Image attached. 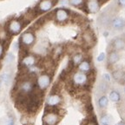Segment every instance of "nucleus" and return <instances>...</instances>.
<instances>
[{"label":"nucleus","instance_id":"bb28decb","mask_svg":"<svg viewBox=\"0 0 125 125\" xmlns=\"http://www.w3.org/2000/svg\"><path fill=\"white\" fill-rule=\"evenodd\" d=\"M15 60V56L12 52H9L6 56V62L8 63H11L13 61Z\"/></svg>","mask_w":125,"mask_h":125},{"label":"nucleus","instance_id":"1a4fd4ad","mask_svg":"<svg viewBox=\"0 0 125 125\" xmlns=\"http://www.w3.org/2000/svg\"><path fill=\"white\" fill-rule=\"evenodd\" d=\"M56 4V0H40L37 4L36 11L38 13H46L52 10Z\"/></svg>","mask_w":125,"mask_h":125},{"label":"nucleus","instance_id":"39448f33","mask_svg":"<svg viewBox=\"0 0 125 125\" xmlns=\"http://www.w3.org/2000/svg\"><path fill=\"white\" fill-rule=\"evenodd\" d=\"M36 42V35L32 31H25L21 34L20 37V43L22 46L30 48L33 46Z\"/></svg>","mask_w":125,"mask_h":125},{"label":"nucleus","instance_id":"423d86ee","mask_svg":"<svg viewBox=\"0 0 125 125\" xmlns=\"http://www.w3.org/2000/svg\"><path fill=\"white\" fill-rule=\"evenodd\" d=\"M89 77L86 73L76 71L72 76V84L75 87H85L88 85Z\"/></svg>","mask_w":125,"mask_h":125},{"label":"nucleus","instance_id":"dca6fc26","mask_svg":"<svg viewBox=\"0 0 125 125\" xmlns=\"http://www.w3.org/2000/svg\"><path fill=\"white\" fill-rule=\"evenodd\" d=\"M120 59L119 54L115 51H109V55H108V64L109 65H113L116 63Z\"/></svg>","mask_w":125,"mask_h":125},{"label":"nucleus","instance_id":"473e14b6","mask_svg":"<svg viewBox=\"0 0 125 125\" xmlns=\"http://www.w3.org/2000/svg\"><path fill=\"white\" fill-rule=\"evenodd\" d=\"M118 4L121 7H125V0H118Z\"/></svg>","mask_w":125,"mask_h":125},{"label":"nucleus","instance_id":"f257e3e1","mask_svg":"<svg viewBox=\"0 0 125 125\" xmlns=\"http://www.w3.org/2000/svg\"><path fill=\"white\" fill-rule=\"evenodd\" d=\"M35 88V83L31 79H22L18 84V91L21 96H29Z\"/></svg>","mask_w":125,"mask_h":125},{"label":"nucleus","instance_id":"aec40b11","mask_svg":"<svg viewBox=\"0 0 125 125\" xmlns=\"http://www.w3.org/2000/svg\"><path fill=\"white\" fill-rule=\"evenodd\" d=\"M108 104H109V99L106 96H102L98 100V106L101 109L106 108L108 106Z\"/></svg>","mask_w":125,"mask_h":125},{"label":"nucleus","instance_id":"20e7f679","mask_svg":"<svg viewBox=\"0 0 125 125\" xmlns=\"http://www.w3.org/2000/svg\"><path fill=\"white\" fill-rule=\"evenodd\" d=\"M53 18L56 23L59 24H63L69 21L70 18V12L64 8H58L54 11Z\"/></svg>","mask_w":125,"mask_h":125},{"label":"nucleus","instance_id":"f3484780","mask_svg":"<svg viewBox=\"0 0 125 125\" xmlns=\"http://www.w3.org/2000/svg\"><path fill=\"white\" fill-rule=\"evenodd\" d=\"M83 60V55L82 53H78V52L75 53L72 56V58H71V62H72L74 66H77Z\"/></svg>","mask_w":125,"mask_h":125},{"label":"nucleus","instance_id":"2f4dec72","mask_svg":"<svg viewBox=\"0 0 125 125\" xmlns=\"http://www.w3.org/2000/svg\"><path fill=\"white\" fill-rule=\"evenodd\" d=\"M83 125H96V122H93V121H91V120H90V121H86Z\"/></svg>","mask_w":125,"mask_h":125},{"label":"nucleus","instance_id":"f704fd0d","mask_svg":"<svg viewBox=\"0 0 125 125\" xmlns=\"http://www.w3.org/2000/svg\"><path fill=\"white\" fill-rule=\"evenodd\" d=\"M115 125H125V123H124V122H120V123H118L117 124H115Z\"/></svg>","mask_w":125,"mask_h":125},{"label":"nucleus","instance_id":"9b49d317","mask_svg":"<svg viewBox=\"0 0 125 125\" xmlns=\"http://www.w3.org/2000/svg\"><path fill=\"white\" fill-rule=\"evenodd\" d=\"M82 40L83 43L89 48L94 46L96 43V37H95L93 32L90 30L84 31V32L82 34Z\"/></svg>","mask_w":125,"mask_h":125},{"label":"nucleus","instance_id":"72a5a7b5","mask_svg":"<svg viewBox=\"0 0 125 125\" xmlns=\"http://www.w3.org/2000/svg\"><path fill=\"white\" fill-rule=\"evenodd\" d=\"M122 82H123V84H125V74L123 75V78H122Z\"/></svg>","mask_w":125,"mask_h":125},{"label":"nucleus","instance_id":"a211bd4d","mask_svg":"<svg viewBox=\"0 0 125 125\" xmlns=\"http://www.w3.org/2000/svg\"><path fill=\"white\" fill-rule=\"evenodd\" d=\"M10 78H11L10 73L4 72L0 76V82H1V83H4V85H8L10 81Z\"/></svg>","mask_w":125,"mask_h":125},{"label":"nucleus","instance_id":"6ab92c4d","mask_svg":"<svg viewBox=\"0 0 125 125\" xmlns=\"http://www.w3.org/2000/svg\"><path fill=\"white\" fill-rule=\"evenodd\" d=\"M109 99L111 100L112 102H114V103H119L121 101V95L116 90H112L109 93Z\"/></svg>","mask_w":125,"mask_h":125},{"label":"nucleus","instance_id":"7ed1b4c3","mask_svg":"<svg viewBox=\"0 0 125 125\" xmlns=\"http://www.w3.org/2000/svg\"><path fill=\"white\" fill-rule=\"evenodd\" d=\"M23 27H24V24L22 22V20L18 18H13L9 21L7 27H6V31L10 35L16 36L21 33Z\"/></svg>","mask_w":125,"mask_h":125},{"label":"nucleus","instance_id":"7c9ffc66","mask_svg":"<svg viewBox=\"0 0 125 125\" xmlns=\"http://www.w3.org/2000/svg\"><path fill=\"white\" fill-rule=\"evenodd\" d=\"M103 78H104V80L105 81V82H109L110 81V75L108 74V73H104V75H103Z\"/></svg>","mask_w":125,"mask_h":125},{"label":"nucleus","instance_id":"b1692460","mask_svg":"<svg viewBox=\"0 0 125 125\" xmlns=\"http://www.w3.org/2000/svg\"><path fill=\"white\" fill-rule=\"evenodd\" d=\"M70 5L74 6V7H79L81 8L84 4L85 1L84 0H68Z\"/></svg>","mask_w":125,"mask_h":125},{"label":"nucleus","instance_id":"cd10ccee","mask_svg":"<svg viewBox=\"0 0 125 125\" xmlns=\"http://www.w3.org/2000/svg\"><path fill=\"white\" fill-rule=\"evenodd\" d=\"M5 125H15V119L13 116H8L7 120L5 122Z\"/></svg>","mask_w":125,"mask_h":125},{"label":"nucleus","instance_id":"412c9836","mask_svg":"<svg viewBox=\"0 0 125 125\" xmlns=\"http://www.w3.org/2000/svg\"><path fill=\"white\" fill-rule=\"evenodd\" d=\"M98 91L99 93H105L109 90V84L107 83V82L104 81V82H101L98 85Z\"/></svg>","mask_w":125,"mask_h":125},{"label":"nucleus","instance_id":"a878e982","mask_svg":"<svg viewBox=\"0 0 125 125\" xmlns=\"http://www.w3.org/2000/svg\"><path fill=\"white\" fill-rule=\"evenodd\" d=\"M62 46H57L56 49L53 51V53H54V56L56 57H59L62 55Z\"/></svg>","mask_w":125,"mask_h":125},{"label":"nucleus","instance_id":"f8f14e48","mask_svg":"<svg viewBox=\"0 0 125 125\" xmlns=\"http://www.w3.org/2000/svg\"><path fill=\"white\" fill-rule=\"evenodd\" d=\"M85 6L87 9V13L95 14L100 10V4L99 0H88L85 2Z\"/></svg>","mask_w":125,"mask_h":125},{"label":"nucleus","instance_id":"5701e85b","mask_svg":"<svg viewBox=\"0 0 125 125\" xmlns=\"http://www.w3.org/2000/svg\"><path fill=\"white\" fill-rule=\"evenodd\" d=\"M100 123L102 125H110L111 123V117L109 115H103L100 119Z\"/></svg>","mask_w":125,"mask_h":125},{"label":"nucleus","instance_id":"c756f323","mask_svg":"<svg viewBox=\"0 0 125 125\" xmlns=\"http://www.w3.org/2000/svg\"><path fill=\"white\" fill-rule=\"evenodd\" d=\"M104 59H105V53L102 52L99 54V56L97 57V58H96V60H97V62H103V61H104Z\"/></svg>","mask_w":125,"mask_h":125},{"label":"nucleus","instance_id":"393cba45","mask_svg":"<svg viewBox=\"0 0 125 125\" xmlns=\"http://www.w3.org/2000/svg\"><path fill=\"white\" fill-rule=\"evenodd\" d=\"M8 37H9V33L7 32V31L4 29H0V42L4 43L7 40Z\"/></svg>","mask_w":125,"mask_h":125},{"label":"nucleus","instance_id":"6e6552de","mask_svg":"<svg viewBox=\"0 0 125 125\" xmlns=\"http://www.w3.org/2000/svg\"><path fill=\"white\" fill-rule=\"evenodd\" d=\"M61 119L57 111H46L43 116V123L44 125H57Z\"/></svg>","mask_w":125,"mask_h":125},{"label":"nucleus","instance_id":"9d476101","mask_svg":"<svg viewBox=\"0 0 125 125\" xmlns=\"http://www.w3.org/2000/svg\"><path fill=\"white\" fill-rule=\"evenodd\" d=\"M62 103V97L57 92H53V93L50 94L48 97L46 98L45 104H46L47 107L49 108H55L60 105Z\"/></svg>","mask_w":125,"mask_h":125},{"label":"nucleus","instance_id":"0eeeda50","mask_svg":"<svg viewBox=\"0 0 125 125\" xmlns=\"http://www.w3.org/2000/svg\"><path fill=\"white\" fill-rule=\"evenodd\" d=\"M37 63V57L32 54H26L23 56L20 59L19 64L23 68L30 70L31 68H34Z\"/></svg>","mask_w":125,"mask_h":125},{"label":"nucleus","instance_id":"e433bc0d","mask_svg":"<svg viewBox=\"0 0 125 125\" xmlns=\"http://www.w3.org/2000/svg\"><path fill=\"white\" fill-rule=\"evenodd\" d=\"M56 1H57V0H56Z\"/></svg>","mask_w":125,"mask_h":125},{"label":"nucleus","instance_id":"2eb2a0df","mask_svg":"<svg viewBox=\"0 0 125 125\" xmlns=\"http://www.w3.org/2000/svg\"><path fill=\"white\" fill-rule=\"evenodd\" d=\"M112 46L115 51H122L125 47V40L122 37H117L112 41Z\"/></svg>","mask_w":125,"mask_h":125},{"label":"nucleus","instance_id":"4468645a","mask_svg":"<svg viewBox=\"0 0 125 125\" xmlns=\"http://www.w3.org/2000/svg\"><path fill=\"white\" fill-rule=\"evenodd\" d=\"M77 69L79 71L81 72H83V73H89L91 70V64H90V62L89 60H83L82 62L77 65Z\"/></svg>","mask_w":125,"mask_h":125},{"label":"nucleus","instance_id":"f03ea898","mask_svg":"<svg viewBox=\"0 0 125 125\" xmlns=\"http://www.w3.org/2000/svg\"><path fill=\"white\" fill-rule=\"evenodd\" d=\"M51 80H52V78L49 73L43 72L39 74L36 79V86H37V90L42 92L45 91L51 85Z\"/></svg>","mask_w":125,"mask_h":125},{"label":"nucleus","instance_id":"c9c22d12","mask_svg":"<svg viewBox=\"0 0 125 125\" xmlns=\"http://www.w3.org/2000/svg\"><path fill=\"white\" fill-rule=\"evenodd\" d=\"M124 22H125V20H124Z\"/></svg>","mask_w":125,"mask_h":125},{"label":"nucleus","instance_id":"4be33fe9","mask_svg":"<svg viewBox=\"0 0 125 125\" xmlns=\"http://www.w3.org/2000/svg\"><path fill=\"white\" fill-rule=\"evenodd\" d=\"M123 75H124V73H123L122 70H114L113 72H112V77H113L115 81H121Z\"/></svg>","mask_w":125,"mask_h":125},{"label":"nucleus","instance_id":"ddd939ff","mask_svg":"<svg viewBox=\"0 0 125 125\" xmlns=\"http://www.w3.org/2000/svg\"><path fill=\"white\" fill-rule=\"evenodd\" d=\"M110 24H111V26L115 30H118V31H119V30H122L124 28L125 22H124V20L122 18H120V17H115V18H114L113 19L110 21Z\"/></svg>","mask_w":125,"mask_h":125},{"label":"nucleus","instance_id":"c85d7f7f","mask_svg":"<svg viewBox=\"0 0 125 125\" xmlns=\"http://www.w3.org/2000/svg\"><path fill=\"white\" fill-rule=\"evenodd\" d=\"M4 43L0 42V59L3 57V56H4Z\"/></svg>","mask_w":125,"mask_h":125}]
</instances>
